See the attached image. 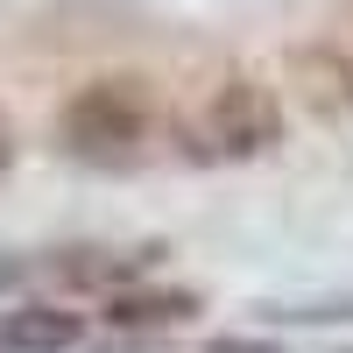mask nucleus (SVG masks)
<instances>
[{
    "label": "nucleus",
    "instance_id": "obj_1",
    "mask_svg": "<svg viewBox=\"0 0 353 353\" xmlns=\"http://www.w3.org/2000/svg\"><path fill=\"white\" fill-rule=\"evenodd\" d=\"M149 134H156V92H149V78H128V71L78 85L57 113L64 156L92 163V170H128L149 149Z\"/></svg>",
    "mask_w": 353,
    "mask_h": 353
},
{
    "label": "nucleus",
    "instance_id": "obj_2",
    "mask_svg": "<svg viewBox=\"0 0 353 353\" xmlns=\"http://www.w3.org/2000/svg\"><path fill=\"white\" fill-rule=\"evenodd\" d=\"M283 141V99L276 85H261L254 71L219 78L184 121V156L191 163H254Z\"/></svg>",
    "mask_w": 353,
    "mask_h": 353
},
{
    "label": "nucleus",
    "instance_id": "obj_3",
    "mask_svg": "<svg viewBox=\"0 0 353 353\" xmlns=\"http://www.w3.org/2000/svg\"><path fill=\"white\" fill-rule=\"evenodd\" d=\"M290 85H297V99L318 113V121H353V57L339 43H304L290 50Z\"/></svg>",
    "mask_w": 353,
    "mask_h": 353
},
{
    "label": "nucleus",
    "instance_id": "obj_4",
    "mask_svg": "<svg viewBox=\"0 0 353 353\" xmlns=\"http://www.w3.org/2000/svg\"><path fill=\"white\" fill-rule=\"evenodd\" d=\"M85 339V318L64 304H14L0 311V353H71Z\"/></svg>",
    "mask_w": 353,
    "mask_h": 353
},
{
    "label": "nucleus",
    "instance_id": "obj_5",
    "mask_svg": "<svg viewBox=\"0 0 353 353\" xmlns=\"http://www.w3.org/2000/svg\"><path fill=\"white\" fill-rule=\"evenodd\" d=\"M198 297L191 290H113L106 297V325L121 332H156V325H191Z\"/></svg>",
    "mask_w": 353,
    "mask_h": 353
},
{
    "label": "nucleus",
    "instance_id": "obj_6",
    "mask_svg": "<svg viewBox=\"0 0 353 353\" xmlns=\"http://www.w3.org/2000/svg\"><path fill=\"white\" fill-rule=\"evenodd\" d=\"M64 283L78 290H121L134 269H141V254H113V248H64V261H50Z\"/></svg>",
    "mask_w": 353,
    "mask_h": 353
},
{
    "label": "nucleus",
    "instance_id": "obj_7",
    "mask_svg": "<svg viewBox=\"0 0 353 353\" xmlns=\"http://www.w3.org/2000/svg\"><path fill=\"white\" fill-rule=\"evenodd\" d=\"M269 318H297V325H332V318H353V290H346V297H318V304H276Z\"/></svg>",
    "mask_w": 353,
    "mask_h": 353
},
{
    "label": "nucleus",
    "instance_id": "obj_8",
    "mask_svg": "<svg viewBox=\"0 0 353 353\" xmlns=\"http://www.w3.org/2000/svg\"><path fill=\"white\" fill-rule=\"evenodd\" d=\"M205 353H276V346H261V339H212Z\"/></svg>",
    "mask_w": 353,
    "mask_h": 353
},
{
    "label": "nucleus",
    "instance_id": "obj_9",
    "mask_svg": "<svg viewBox=\"0 0 353 353\" xmlns=\"http://www.w3.org/2000/svg\"><path fill=\"white\" fill-rule=\"evenodd\" d=\"M8 163H14V134H8V113H0V176H8Z\"/></svg>",
    "mask_w": 353,
    "mask_h": 353
}]
</instances>
